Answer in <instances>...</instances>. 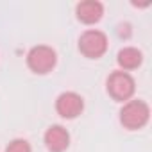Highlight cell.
I'll return each instance as SVG.
<instances>
[{
    "label": "cell",
    "instance_id": "1",
    "mask_svg": "<svg viewBox=\"0 0 152 152\" xmlns=\"http://www.w3.org/2000/svg\"><path fill=\"white\" fill-rule=\"evenodd\" d=\"M118 120L125 131H141L150 122V106L141 99H131L122 104Z\"/></svg>",
    "mask_w": 152,
    "mask_h": 152
},
{
    "label": "cell",
    "instance_id": "2",
    "mask_svg": "<svg viewBox=\"0 0 152 152\" xmlns=\"http://www.w3.org/2000/svg\"><path fill=\"white\" fill-rule=\"evenodd\" d=\"M106 91L115 102L124 104V102L134 99L136 81H134V77L129 72L115 70V72H111L107 75V79H106Z\"/></svg>",
    "mask_w": 152,
    "mask_h": 152
},
{
    "label": "cell",
    "instance_id": "3",
    "mask_svg": "<svg viewBox=\"0 0 152 152\" xmlns=\"http://www.w3.org/2000/svg\"><path fill=\"white\" fill-rule=\"evenodd\" d=\"M25 64L36 75H48L57 66V52L50 45H36L27 52Z\"/></svg>",
    "mask_w": 152,
    "mask_h": 152
},
{
    "label": "cell",
    "instance_id": "4",
    "mask_svg": "<svg viewBox=\"0 0 152 152\" xmlns=\"http://www.w3.org/2000/svg\"><path fill=\"white\" fill-rule=\"evenodd\" d=\"M77 47L86 59H100L109 50V38L100 29H86L79 36Z\"/></svg>",
    "mask_w": 152,
    "mask_h": 152
},
{
    "label": "cell",
    "instance_id": "5",
    "mask_svg": "<svg viewBox=\"0 0 152 152\" xmlns=\"http://www.w3.org/2000/svg\"><path fill=\"white\" fill-rule=\"evenodd\" d=\"M54 107L63 120H75L84 111V99L77 91H63L57 95Z\"/></svg>",
    "mask_w": 152,
    "mask_h": 152
},
{
    "label": "cell",
    "instance_id": "6",
    "mask_svg": "<svg viewBox=\"0 0 152 152\" xmlns=\"http://www.w3.org/2000/svg\"><path fill=\"white\" fill-rule=\"evenodd\" d=\"M70 141L72 138H70L68 129L59 124L50 125L43 134V143L48 152H66L70 147Z\"/></svg>",
    "mask_w": 152,
    "mask_h": 152
},
{
    "label": "cell",
    "instance_id": "7",
    "mask_svg": "<svg viewBox=\"0 0 152 152\" xmlns=\"http://www.w3.org/2000/svg\"><path fill=\"white\" fill-rule=\"evenodd\" d=\"M104 4L99 0H83L75 6V18L84 25H95L104 18Z\"/></svg>",
    "mask_w": 152,
    "mask_h": 152
},
{
    "label": "cell",
    "instance_id": "8",
    "mask_svg": "<svg viewBox=\"0 0 152 152\" xmlns=\"http://www.w3.org/2000/svg\"><path fill=\"white\" fill-rule=\"evenodd\" d=\"M116 64L118 70L131 73L132 70H138L143 64V52L136 47H124L116 54Z\"/></svg>",
    "mask_w": 152,
    "mask_h": 152
},
{
    "label": "cell",
    "instance_id": "9",
    "mask_svg": "<svg viewBox=\"0 0 152 152\" xmlns=\"http://www.w3.org/2000/svg\"><path fill=\"white\" fill-rule=\"evenodd\" d=\"M4 152H32V147L25 138H15L7 143Z\"/></svg>",
    "mask_w": 152,
    "mask_h": 152
},
{
    "label": "cell",
    "instance_id": "10",
    "mask_svg": "<svg viewBox=\"0 0 152 152\" xmlns=\"http://www.w3.org/2000/svg\"><path fill=\"white\" fill-rule=\"evenodd\" d=\"M116 32H118V36H120V38L127 39V38H129V36L132 34L131 23H118V27H116Z\"/></svg>",
    "mask_w": 152,
    "mask_h": 152
},
{
    "label": "cell",
    "instance_id": "11",
    "mask_svg": "<svg viewBox=\"0 0 152 152\" xmlns=\"http://www.w3.org/2000/svg\"><path fill=\"white\" fill-rule=\"evenodd\" d=\"M131 4H132L134 7H141V9H143V7H148V6H150V0H147V2H131Z\"/></svg>",
    "mask_w": 152,
    "mask_h": 152
}]
</instances>
